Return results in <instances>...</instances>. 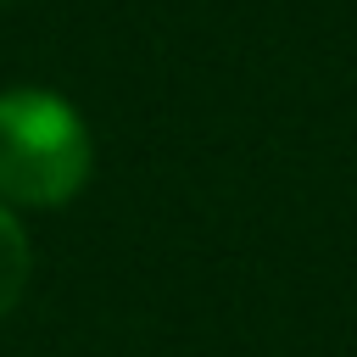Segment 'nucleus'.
Returning <instances> with one entry per match:
<instances>
[{
	"mask_svg": "<svg viewBox=\"0 0 357 357\" xmlns=\"http://www.w3.org/2000/svg\"><path fill=\"white\" fill-rule=\"evenodd\" d=\"M95 167V139L73 100L56 89L0 95V201L11 206H67Z\"/></svg>",
	"mask_w": 357,
	"mask_h": 357,
	"instance_id": "1",
	"label": "nucleus"
},
{
	"mask_svg": "<svg viewBox=\"0 0 357 357\" xmlns=\"http://www.w3.org/2000/svg\"><path fill=\"white\" fill-rule=\"evenodd\" d=\"M28 273H33V251H28V234L17 223V212L0 201V312H11L28 290Z\"/></svg>",
	"mask_w": 357,
	"mask_h": 357,
	"instance_id": "2",
	"label": "nucleus"
}]
</instances>
